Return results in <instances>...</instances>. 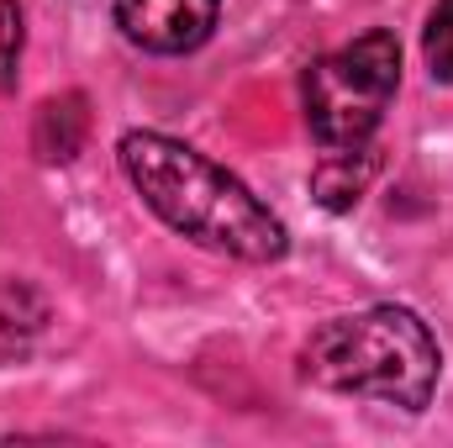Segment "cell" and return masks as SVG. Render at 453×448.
I'll list each match as a JSON object with an SVG mask.
<instances>
[{
  "mask_svg": "<svg viewBox=\"0 0 453 448\" xmlns=\"http://www.w3.org/2000/svg\"><path fill=\"white\" fill-rule=\"evenodd\" d=\"M116 32L158 58H180L196 53L217 21H222V0H111Z\"/></svg>",
  "mask_w": 453,
  "mask_h": 448,
  "instance_id": "4",
  "label": "cell"
},
{
  "mask_svg": "<svg viewBox=\"0 0 453 448\" xmlns=\"http://www.w3.org/2000/svg\"><path fill=\"white\" fill-rule=\"evenodd\" d=\"M401 90V42L385 27L342 42L301 69V116L322 153L369 148Z\"/></svg>",
  "mask_w": 453,
  "mask_h": 448,
  "instance_id": "3",
  "label": "cell"
},
{
  "mask_svg": "<svg viewBox=\"0 0 453 448\" xmlns=\"http://www.w3.org/2000/svg\"><path fill=\"white\" fill-rule=\"evenodd\" d=\"M116 164L127 185L142 196V206L169 232L190 237L196 248L237 264H280L290 253V232L269 212V201H258L211 153L169 132L137 127V132H121Z\"/></svg>",
  "mask_w": 453,
  "mask_h": 448,
  "instance_id": "1",
  "label": "cell"
},
{
  "mask_svg": "<svg viewBox=\"0 0 453 448\" xmlns=\"http://www.w3.org/2000/svg\"><path fill=\"white\" fill-rule=\"evenodd\" d=\"M21 48H27L21 5H16V0H0V90H16V74H21Z\"/></svg>",
  "mask_w": 453,
  "mask_h": 448,
  "instance_id": "9",
  "label": "cell"
},
{
  "mask_svg": "<svg viewBox=\"0 0 453 448\" xmlns=\"http://www.w3.org/2000/svg\"><path fill=\"white\" fill-rule=\"evenodd\" d=\"M374 174H380L374 143L369 148H348V153H322V164L311 169V196H317L322 212H353Z\"/></svg>",
  "mask_w": 453,
  "mask_h": 448,
  "instance_id": "5",
  "label": "cell"
},
{
  "mask_svg": "<svg viewBox=\"0 0 453 448\" xmlns=\"http://www.w3.org/2000/svg\"><path fill=\"white\" fill-rule=\"evenodd\" d=\"M422 58L438 85H453V0H438L422 27Z\"/></svg>",
  "mask_w": 453,
  "mask_h": 448,
  "instance_id": "8",
  "label": "cell"
},
{
  "mask_svg": "<svg viewBox=\"0 0 453 448\" xmlns=\"http://www.w3.org/2000/svg\"><path fill=\"white\" fill-rule=\"evenodd\" d=\"M301 380L333 396L380 401L395 412H427L443 380L438 333L395 301L327 317L301 343Z\"/></svg>",
  "mask_w": 453,
  "mask_h": 448,
  "instance_id": "2",
  "label": "cell"
},
{
  "mask_svg": "<svg viewBox=\"0 0 453 448\" xmlns=\"http://www.w3.org/2000/svg\"><path fill=\"white\" fill-rule=\"evenodd\" d=\"M42 328H48V301L27 280L0 274V359L5 353H21Z\"/></svg>",
  "mask_w": 453,
  "mask_h": 448,
  "instance_id": "7",
  "label": "cell"
},
{
  "mask_svg": "<svg viewBox=\"0 0 453 448\" xmlns=\"http://www.w3.org/2000/svg\"><path fill=\"white\" fill-rule=\"evenodd\" d=\"M90 132V112H85V96L69 90V96H48L37 106V121H32V153L42 164H69L80 153Z\"/></svg>",
  "mask_w": 453,
  "mask_h": 448,
  "instance_id": "6",
  "label": "cell"
}]
</instances>
